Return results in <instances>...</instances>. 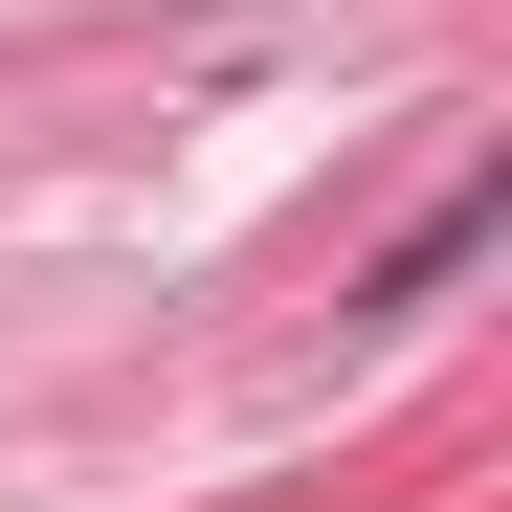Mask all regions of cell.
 <instances>
[{
    "label": "cell",
    "mask_w": 512,
    "mask_h": 512,
    "mask_svg": "<svg viewBox=\"0 0 512 512\" xmlns=\"http://www.w3.org/2000/svg\"><path fill=\"white\" fill-rule=\"evenodd\" d=\"M468 245H490V201H446V223H401V245H379V290H357V312H423V290H446V268H468Z\"/></svg>",
    "instance_id": "obj_1"
}]
</instances>
